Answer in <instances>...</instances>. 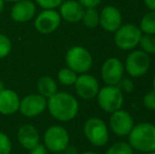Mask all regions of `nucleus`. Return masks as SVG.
<instances>
[{"label":"nucleus","instance_id":"39","mask_svg":"<svg viewBox=\"0 0 155 154\" xmlns=\"http://www.w3.org/2000/svg\"><path fill=\"white\" fill-rule=\"evenodd\" d=\"M146 154H155V151H152V152H148V153H146Z\"/></svg>","mask_w":155,"mask_h":154},{"label":"nucleus","instance_id":"11","mask_svg":"<svg viewBox=\"0 0 155 154\" xmlns=\"http://www.w3.org/2000/svg\"><path fill=\"white\" fill-rule=\"evenodd\" d=\"M48 106V98L39 93L29 94L20 99L19 111L25 117H35L43 113Z\"/></svg>","mask_w":155,"mask_h":154},{"label":"nucleus","instance_id":"3","mask_svg":"<svg viewBox=\"0 0 155 154\" xmlns=\"http://www.w3.org/2000/svg\"><path fill=\"white\" fill-rule=\"evenodd\" d=\"M97 103L102 111L113 113L121 109L124 101V92L118 86H104L99 89L96 96Z\"/></svg>","mask_w":155,"mask_h":154},{"label":"nucleus","instance_id":"10","mask_svg":"<svg viewBox=\"0 0 155 154\" xmlns=\"http://www.w3.org/2000/svg\"><path fill=\"white\" fill-rule=\"evenodd\" d=\"M124 72L123 61L117 57H110L102 64L100 75L107 86H117L124 78Z\"/></svg>","mask_w":155,"mask_h":154},{"label":"nucleus","instance_id":"24","mask_svg":"<svg viewBox=\"0 0 155 154\" xmlns=\"http://www.w3.org/2000/svg\"><path fill=\"white\" fill-rule=\"evenodd\" d=\"M104 154H134V152L129 143L117 142L111 147H109Z\"/></svg>","mask_w":155,"mask_h":154},{"label":"nucleus","instance_id":"16","mask_svg":"<svg viewBox=\"0 0 155 154\" xmlns=\"http://www.w3.org/2000/svg\"><path fill=\"white\" fill-rule=\"evenodd\" d=\"M84 8L77 0H65L59 6V14L63 20L70 23L81 21Z\"/></svg>","mask_w":155,"mask_h":154},{"label":"nucleus","instance_id":"21","mask_svg":"<svg viewBox=\"0 0 155 154\" xmlns=\"http://www.w3.org/2000/svg\"><path fill=\"white\" fill-rule=\"evenodd\" d=\"M141 33L147 35H155V12H148L143 16L139 23Z\"/></svg>","mask_w":155,"mask_h":154},{"label":"nucleus","instance_id":"20","mask_svg":"<svg viewBox=\"0 0 155 154\" xmlns=\"http://www.w3.org/2000/svg\"><path fill=\"white\" fill-rule=\"evenodd\" d=\"M81 21L88 29H95L99 25V12L96 10V8H84Z\"/></svg>","mask_w":155,"mask_h":154},{"label":"nucleus","instance_id":"13","mask_svg":"<svg viewBox=\"0 0 155 154\" xmlns=\"http://www.w3.org/2000/svg\"><path fill=\"white\" fill-rule=\"evenodd\" d=\"M74 87H75V91L78 96L86 100L96 98L100 89L97 78L88 73L78 75Z\"/></svg>","mask_w":155,"mask_h":154},{"label":"nucleus","instance_id":"6","mask_svg":"<svg viewBox=\"0 0 155 154\" xmlns=\"http://www.w3.org/2000/svg\"><path fill=\"white\" fill-rule=\"evenodd\" d=\"M84 134L88 142L95 147L106 146L110 137L107 123L98 117L87 119L84 125Z\"/></svg>","mask_w":155,"mask_h":154},{"label":"nucleus","instance_id":"40","mask_svg":"<svg viewBox=\"0 0 155 154\" xmlns=\"http://www.w3.org/2000/svg\"><path fill=\"white\" fill-rule=\"evenodd\" d=\"M54 154H63L62 152H60V153H54Z\"/></svg>","mask_w":155,"mask_h":154},{"label":"nucleus","instance_id":"22","mask_svg":"<svg viewBox=\"0 0 155 154\" xmlns=\"http://www.w3.org/2000/svg\"><path fill=\"white\" fill-rule=\"evenodd\" d=\"M78 74L75 73L73 70H71L70 68H62L61 70H59V72L57 73V79L62 86H73L75 84L76 79H77Z\"/></svg>","mask_w":155,"mask_h":154},{"label":"nucleus","instance_id":"9","mask_svg":"<svg viewBox=\"0 0 155 154\" xmlns=\"http://www.w3.org/2000/svg\"><path fill=\"white\" fill-rule=\"evenodd\" d=\"M134 125V118L132 115L127 110L123 109H119L111 113L110 119H109L110 130L119 137L128 136Z\"/></svg>","mask_w":155,"mask_h":154},{"label":"nucleus","instance_id":"23","mask_svg":"<svg viewBox=\"0 0 155 154\" xmlns=\"http://www.w3.org/2000/svg\"><path fill=\"white\" fill-rule=\"evenodd\" d=\"M138 45H140L141 51L149 55H153L155 54V35L143 34Z\"/></svg>","mask_w":155,"mask_h":154},{"label":"nucleus","instance_id":"8","mask_svg":"<svg viewBox=\"0 0 155 154\" xmlns=\"http://www.w3.org/2000/svg\"><path fill=\"white\" fill-rule=\"evenodd\" d=\"M43 142L48 151H51L53 153H60L63 152V150L69 146L70 135L63 127L54 125L45 130Z\"/></svg>","mask_w":155,"mask_h":154},{"label":"nucleus","instance_id":"26","mask_svg":"<svg viewBox=\"0 0 155 154\" xmlns=\"http://www.w3.org/2000/svg\"><path fill=\"white\" fill-rule=\"evenodd\" d=\"M63 0H35L36 4L42 10H56L59 8Z\"/></svg>","mask_w":155,"mask_h":154},{"label":"nucleus","instance_id":"12","mask_svg":"<svg viewBox=\"0 0 155 154\" xmlns=\"http://www.w3.org/2000/svg\"><path fill=\"white\" fill-rule=\"evenodd\" d=\"M61 17L56 10H42L35 18V29L41 34H51L59 28Z\"/></svg>","mask_w":155,"mask_h":154},{"label":"nucleus","instance_id":"31","mask_svg":"<svg viewBox=\"0 0 155 154\" xmlns=\"http://www.w3.org/2000/svg\"><path fill=\"white\" fill-rule=\"evenodd\" d=\"M30 154H48V149L45 148V145H41L39 143L37 146L30 150Z\"/></svg>","mask_w":155,"mask_h":154},{"label":"nucleus","instance_id":"18","mask_svg":"<svg viewBox=\"0 0 155 154\" xmlns=\"http://www.w3.org/2000/svg\"><path fill=\"white\" fill-rule=\"evenodd\" d=\"M17 137L19 144L27 150H31L35 146H37L40 139L38 130L32 125L21 126L17 133Z\"/></svg>","mask_w":155,"mask_h":154},{"label":"nucleus","instance_id":"37","mask_svg":"<svg viewBox=\"0 0 155 154\" xmlns=\"http://www.w3.org/2000/svg\"><path fill=\"white\" fill-rule=\"evenodd\" d=\"M152 87H153V91H155V75L153 77V80H152Z\"/></svg>","mask_w":155,"mask_h":154},{"label":"nucleus","instance_id":"33","mask_svg":"<svg viewBox=\"0 0 155 154\" xmlns=\"http://www.w3.org/2000/svg\"><path fill=\"white\" fill-rule=\"evenodd\" d=\"M146 6L152 12H155V0H143Z\"/></svg>","mask_w":155,"mask_h":154},{"label":"nucleus","instance_id":"28","mask_svg":"<svg viewBox=\"0 0 155 154\" xmlns=\"http://www.w3.org/2000/svg\"><path fill=\"white\" fill-rule=\"evenodd\" d=\"M143 103L146 109L150 111H155V91H150L146 93L143 98Z\"/></svg>","mask_w":155,"mask_h":154},{"label":"nucleus","instance_id":"32","mask_svg":"<svg viewBox=\"0 0 155 154\" xmlns=\"http://www.w3.org/2000/svg\"><path fill=\"white\" fill-rule=\"evenodd\" d=\"M63 154H78V151L74 146H70L69 145V146L63 150Z\"/></svg>","mask_w":155,"mask_h":154},{"label":"nucleus","instance_id":"34","mask_svg":"<svg viewBox=\"0 0 155 154\" xmlns=\"http://www.w3.org/2000/svg\"><path fill=\"white\" fill-rule=\"evenodd\" d=\"M4 3H5L4 0H0V14H1L4 10Z\"/></svg>","mask_w":155,"mask_h":154},{"label":"nucleus","instance_id":"38","mask_svg":"<svg viewBox=\"0 0 155 154\" xmlns=\"http://www.w3.org/2000/svg\"><path fill=\"white\" fill-rule=\"evenodd\" d=\"M4 1H8V2H13V3H15V2H17V1H20V0H4Z\"/></svg>","mask_w":155,"mask_h":154},{"label":"nucleus","instance_id":"4","mask_svg":"<svg viewBox=\"0 0 155 154\" xmlns=\"http://www.w3.org/2000/svg\"><path fill=\"white\" fill-rule=\"evenodd\" d=\"M141 36L143 33L138 25L124 23L114 32V42L123 51H132L139 44Z\"/></svg>","mask_w":155,"mask_h":154},{"label":"nucleus","instance_id":"19","mask_svg":"<svg viewBox=\"0 0 155 154\" xmlns=\"http://www.w3.org/2000/svg\"><path fill=\"white\" fill-rule=\"evenodd\" d=\"M37 89L39 94L49 98L57 92V84L51 76H43L37 81Z\"/></svg>","mask_w":155,"mask_h":154},{"label":"nucleus","instance_id":"25","mask_svg":"<svg viewBox=\"0 0 155 154\" xmlns=\"http://www.w3.org/2000/svg\"><path fill=\"white\" fill-rule=\"evenodd\" d=\"M12 50V41L8 36L0 34V59L4 58L11 53Z\"/></svg>","mask_w":155,"mask_h":154},{"label":"nucleus","instance_id":"2","mask_svg":"<svg viewBox=\"0 0 155 154\" xmlns=\"http://www.w3.org/2000/svg\"><path fill=\"white\" fill-rule=\"evenodd\" d=\"M128 143L133 150L148 153L155 151V125L140 123L134 125L128 135Z\"/></svg>","mask_w":155,"mask_h":154},{"label":"nucleus","instance_id":"7","mask_svg":"<svg viewBox=\"0 0 155 154\" xmlns=\"http://www.w3.org/2000/svg\"><path fill=\"white\" fill-rule=\"evenodd\" d=\"M124 71L132 78H138L147 74L151 68V58L150 55L141 50H134L126 58Z\"/></svg>","mask_w":155,"mask_h":154},{"label":"nucleus","instance_id":"1","mask_svg":"<svg viewBox=\"0 0 155 154\" xmlns=\"http://www.w3.org/2000/svg\"><path fill=\"white\" fill-rule=\"evenodd\" d=\"M48 110L50 114L59 121L74 119L79 111V103L75 96L68 92H56L48 98Z\"/></svg>","mask_w":155,"mask_h":154},{"label":"nucleus","instance_id":"15","mask_svg":"<svg viewBox=\"0 0 155 154\" xmlns=\"http://www.w3.org/2000/svg\"><path fill=\"white\" fill-rule=\"evenodd\" d=\"M36 14V4L32 0H20L14 3L11 8V17L19 23L32 20Z\"/></svg>","mask_w":155,"mask_h":154},{"label":"nucleus","instance_id":"14","mask_svg":"<svg viewBox=\"0 0 155 154\" xmlns=\"http://www.w3.org/2000/svg\"><path fill=\"white\" fill-rule=\"evenodd\" d=\"M123 25L121 12L114 5H107L99 12V25L109 33H114Z\"/></svg>","mask_w":155,"mask_h":154},{"label":"nucleus","instance_id":"27","mask_svg":"<svg viewBox=\"0 0 155 154\" xmlns=\"http://www.w3.org/2000/svg\"><path fill=\"white\" fill-rule=\"evenodd\" d=\"M12 143L6 134L0 132V154H11Z\"/></svg>","mask_w":155,"mask_h":154},{"label":"nucleus","instance_id":"35","mask_svg":"<svg viewBox=\"0 0 155 154\" xmlns=\"http://www.w3.org/2000/svg\"><path fill=\"white\" fill-rule=\"evenodd\" d=\"M4 89H5V87H4V84L1 81V80H0V92H1L2 90H4Z\"/></svg>","mask_w":155,"mask_h":154},{"label":"nucleus","instance_id":"30","mask_svg":"<svg viewBox=\"0 0 155 154\" xmlns=\"http://www.w3.org/2000/svg\"><path fill=\"white\" fill-rule=\"evenodd\" d=\"M84 8H97L100 3H101V0H77Z\"/></svg>","mask_w":155,"mask_h":154},{"label":"nucleus","instance_id":"36","mask_svg":"<svg viewBox=\"0 0 155 154\" xmlns=\"http://www.w3.org/2000/svg\"><path fill=\"white\" fill-rule=\"evenodd\" d=\"M81 154H99V153L93 152V151H87V152H84V153H81Z\"/></svg>","mask_w":155,"mask_h":154},{"label":"nucleus","instance_id":"17","mask_svg":"<svg viewBox=\"0 0 155 154\" xmlns=\"http://www.w3.org/2000/svg\"><path fill=\"white\" fill-rule=\"evenodd\" d=\"M20 98L15 91L4 89L0 92V113L2 115H13L19 111Z\"/></svg>","mask_w":155,"mask_h":154},{"label":"nucleus","instance_id":"29","mask_svg":"<svg viewBox=\"0 0 155 154\" xmlns=\"http://www.w3.org/2000/svg\"><path fill=\"white\" fill-rule=\"evenodd\" d=\"M117 86L119 87V89L123 92L126 93H131L134 90V82H133V80L131 78H123Z\"/></svg>","mask_w":155,"mask_h":154},{"label":"nucleus","instance_id":"5","mask_svg":"<svg viewBox=\"0 0 155 154\" xmlns=\"http://www.w3.org/2000/svg\"><path fill=\"white\" fill-rule=\"evenodd\" d=\"M65 62L68 68L77 74L88 73L93 64L91 53L81 45H74L65 54Z\"/></svg>","mask_w":155,"mask_h":154}]
</instances>
